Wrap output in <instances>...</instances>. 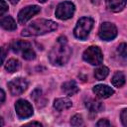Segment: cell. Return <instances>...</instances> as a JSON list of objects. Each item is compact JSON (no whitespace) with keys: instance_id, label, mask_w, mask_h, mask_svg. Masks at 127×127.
Returning a JSON list of instances; mask_svg holds the SVG:
<instances>
[{"instance_id":"1","label":"cell","mask_w":127,"mask_h":127,"mask_svg":"<svg viewBox=\"0 0 127 127\" xmlns=\"http://www.w3.org/2000/svg\"><path fill=\"white\" fill-rule=\"evenodd\" d=\"M71 55V50L67 46L66 38L62 36L58 39L57 44L49 53V60L55 65H64L67 63Z\"/></svg>"},{"instance_id":"2","label":"cell","mask_w":127,"mask_h":127,"mask_svg":"<svg viewBox=\"0 0 127 127\" xmlns=\"http://www.w3.org/2000/svg\"><path fill=\"white\" fill-rule=\"evenodd\" d=\"M58 28V24L52 20L40 19L31 23L28 27H26L22 31V36L29 37V36H39L44 35L46 33H50Z\"/></svg>"},{"instance_id":"3","label":"cell","mask_w":127,"mask_h":127,"mask_svg":"<svg viewBox=\"0 0 127 127\" xmlns=\"http://www.w3.org/2000/svg\"><path fill=\"white\" fill-rule=\"evenodd\" d=\"M93 26V20L89 17H82L77 21L74 28V36L79 40H85Z\"/></svg>"},{"instance_id":"4","label":"cell","mask_w":127,"mask_h":127,"mask_svg":"<svg viewBox=\"0 0 127 127\" xmlns=\"http://www.w3.org/2000/svg\"><path fill=\"white\" fill-rule=\"evenodd\" d=\"M82 58L85 62H87L92 65H98L103 61V55L101 53V50L95 46H91L87 48L84 51Z\"/></svg>"},{"instance_id":"5","label":"cell","mask_w":127,"mask_h":127,"mask_svg":"<svg viewBox=\"0 0 127 127\" xmlns=\"http://www.w3.org/2000/svg\"><path fill=\"white\" fill-rule=\"evenodd\" d=\"M74 10L75 8H74L73 3L69 1L62 2L58 5L56 9V17L59 18L60 20H67L72 17Z\"/></svg>"},{"instance_id":"6","label":"cell","mask_w":127,"mask_h":127,"mask_svg":"<svg viewBox=\"0 0 127 127\" xmlns=\"http://www.w3.org/2000/svg\"><path fill=\"white\" fill-rule=\"evenodd\" d=\"M98 35L99 38L103 41H111L117 36V29L114 24L105 22L100 26Z\"/></svg>"},{"instance_id":"7","label":"cell","mask_w":127,"mask_h":127,"mask_svg":"<svg viewBox=\"0 0 127 127\" xmlns=\"http://www.w3.org/2000/svg\"><path fill=\"white\" fill-rule=\"evenodd\" d=\"M8 87L9 90L11 92V94L13 95H20L22 94L28 87V82L25 78L22 77H18V78H14L13 80L8 82Z\"/></svg>"},{"instance_id":"8","label":"cell","mask_w":127,"mask_h":127,"mask_svg":"<svg viewBox=\"0 0 127 127\" xmlns=\"http://www.w3.org/2000/svg\"><path fill=\"white\" fill-rule=\"evenodd\" d=\"M15 109L18 116L22 119L29 118L33 115V107L27 100L19 99L15 103Z\"/></svg>"},{"instance_id":"9","label":"cell","mask_w":127,"mask_h":127,"mask_svg":"<svg viewBox=\"0 0 127 127\" xmlns=\"http://www.w3.org/2000/svg\"><path fill=\"white\" fill-rule=\"evenodd\" d=\"M40 7L37 5H32V6H27L24 9H22L19 14H18V21L20 24H25L27 23L33 16L37 15L40 12Z\"/></svg>"},{"instance_id":"10","label":"cell","mask_w":127,"mask_h":127,"mask_svg":"<svg viewBox=\"0 0 127 127\" xmlns=\"http://www.w3.org/2000/svg\"><path fill=\"white\" fill-rule=\"evenodd\" d=\"M93 92L99 98H108L114 93V90L111 87H109L108 85L97 84V85H95L93 87Z\"/></svg>"},{"instance_id":"11","label":"cell","mask_w":127,"mask_h":127,"mask_svg":"<svg viewBox=\"0 0 127 127\" xmlns=\"http://www.w3.org/2000/svg\"><path fill=\"white\" fill-rule=\"evenodd\" d=\"M107 8L112 12H119L125 7L127 0H105Z\"/></svg>"},{"instance_id":"12","label":"cell","mask_w":127,"mask_h":127,"mask_svg":"<svg viewBox=\"0 0 127 127\" xmlns=\"http://www.w3.org/2000/svg\"><path fill=\"white\" fill-rule=\"evenodd\" d=\"M10 48H11V50L14 53H23L27 49H30L31 48V44L28 43V42H26V41L18 40V41L12 42L11 45H10Z\"/></svg>"},{"instance_id":"13","label":"cell","mask_w":127,"mask_h":127,"mask_svg":"<svg viewBox=\"0 0 127 127\" xmlns=\"http://www.w3.org/2000/svg\"><path fill=\"white\" fill-rule=\"evenodd\" d=\"M71 100L67 97H62V98H58L55 100L54 102V107L58 110V111H63L65 109H68L69 107H71Z\"/></svg>"},{"instance_id":"14","label":"cell","mask_w":127,"mask_h":127,"mask_svg":"<svg viewBox=\"0 0 127 127\" xmlns=\"http://www.w3.org/2000/svg\"><path fill=\"white\" fill-rule=\"evenodd\" d=\"M62 87H63V91L66 95H68V96L73 95V94H75V93L78 92V87H77L76 83L74 81H72V80L64 82Z\"/></svg>"},{"instance_id":"15","label":"cell","mask_w":127,"mask_h":127,"mask_svg":"<svg viewBox=\"0 0 127 127\" xmlns=\"http://www.w3.org/2000/svg\"><path fill=\"white\" fill-rule=\"evenodd\" d=\"M85 107L90 111V112H94V113H97V112H100L103 110V104L99 101H95V100H92V99H89L85 102Z\"/></svg>"},{"instance_id":"16","label":"cell","mask_w":127,"mask_h":127,"mask_svg":"<svg viewBox=\"0 0 127 127\" xmlns=\"http://www.w3.org/2000/svg\"><path fill=\"white\" fill-rule=\"evenodd\" d=\"M1 26H2L3 29L8 30V31H13V30H15L17 28L16 23H15L14 19L11 16L3 17L1 19Z\"/></svg>"},{"instance_id":"17","label":"cell","mask_w":127,"mask_h":127,"mask_svg":"<svg viewBox=\"0 0 127 127\" xmlns=\"http://www.w3.org/2000/svg\"><path fill=\"white\" fill-rule=\"evenodd\" d=\"M109 73V69L108 67L104 66V65H101L99 67H97L95 70H94V77L97 79V80H103Z\"/></svg>"},{"instance_id":"18","label":"cell","mask_w":127,"mask_h":127,"mask_svg":"<svg viewBox=\"0 0 127 127\" xmlns=\"http://www.w3.org/2000/svg\"><path fill=\"white\" fill-rule=\"evenodd\" d=\"M5 68H6V70L8 72H15L16 70H18L20 68V63L16 59H10L6 63Z\"/></svg>"},{"instance_id":"19","label":"cell","mask_w":127,"mask_h":127,"mask_svg":"<svg viewBox=\"0 0 127 127\" xmlns=\"http://www.w3.org/2000/svg\"><path fill=\"white\" fill-rule=\"evenodd\" d=\"M111 82H112V84H113L114 86H116V87H121V86L125 83V76H124V74H123L121 71L116 72V73L113 75V77H112V79H111Z\"/></svg>"},{"instance_id":"20","label":"cell","mask_w":127,"mask_h":127,"mask_svg":"<svg viewBox=\"0 0 127 127\" xmlns=\"http://www.w3.org/2000/svg\"><path fill=\"white\" fill-rule=\"evenodd\" d=\"M117 53L120 57L122 58H127V44L126 43H121L117 47Z\"/></svg>"},{"instance_id":"21","label":"cell","mask_w":127,"mask_h":127,"mask_svg":"<svg viewBox=\"0 0 127 127\" xmlns=\"http://www.w3.org/2000/svg\"><path fill=\"white\" fill-rule=\"evenodd\" d=\"M22 57L25 59V60H28V61H31V60H34L36 58V54L35 52L32 50V48L30 49H27L26 51H24L22 53Z\"/></svg>"},{"instance_id":"22","label":"cell","mask_w":127,"mask_h":127,"mask_svg":"<svg viewBox=\"0 0 127 127\" xmlns=\"http://www.w3.org/2000/svg\"><path fill=\"white\" fill-rule=\"evenodd\" d=\"M70 124L72 126H81V125H83V120H82L81 115L75 114L74 116H72L71 120H70Z\"/></svg>"},{"instance_id":"23","label":"cell","mask_w":127,"mask_h":127,"mask_svg":"<svg viewBox=\"0 0 127 127\" xmlns=\"http://www.w3.org/2000/svg\"><path fill=\"white\" fill-rule=\"evenodd\" d=\"M120 117H121L122 124H123L124 126H127V108H125V109H123V110L121 111Z\"/></svg>"},{"instance_id":"24","label":"cell","mask_w":127,"mask_h":127,"mask_svg":"<svg viewBox=\"0 0 127 127\" xmlns=\"http://www.w3.org/2000/svg\"><path fill=\"white\" fill-rule=\"evenodd\" d=\"M41 94H42V90H41L40 88H36V89L31 93V97H32V99L37 100L38 98H40Z\"/></svg>"},{"instance_id":"25","label":"cell","mask_w":127,"mask_h":127,"mask_svg":"<svg viewBox=\"0 0 127 127\" xmlns=\"http://www.w3.org/2000/svg\"><path fill=\"white\" fill-rule=\"evenodd\" d=\"M97 127H109L110 126V122L107 119H100L97 123H96Z\"/></svg>"},{"instance_id":"26","label":"cell","mask_w":127,"mask_h":127,"mask_svg":"<svg viewBox=\"0 0 127 127\" xmlns=\"http://www.w3.org/2000/svg\"><path fill=\"white\" fill-rule=\"evenodd\" d=\"M0 3H1V9H0V15L3 16L5 14V12L8 11V5L6 4V2L4 0H0Z\"/></svg>"},{"instance_id":"27","label":"cell","mask_w":127,"mask_h":127,"mask_svg":"<svg viewBox=\"0 0 127 127\" xmlns=\"http://www.w3.org/2000/svg\"><path fill=\"white\" fill-rule=\"evenodd\" d=\"M4 99H5V92L3 89H1V102L2 103L4 102Z\"/></svg>"},{"instance_id":"28","label":"cell","mask_w":127,"mask_h":127,"mask_svg":"<svg viewBox=\"0 0 127 127\" xmlns=\"http://www.w3.org/2000/svg\"><path fill=\"white\" fill-rule=\"evenodd\" d=\"M27 125H37V126H42V124L40 122H30Z\"/></svg>"},{"instance_id":"29","label":"cell","mask_w":127,"mask_h":127,"mask_svg":"<svg viewBox=\"0 0 127 127\" xmlns=\"http://www.w3.org/2000/svg\"><path fill=\"white\" fill-rule=\"evenodd\" d=\"M1 51H2V63H4V59H5V51H4V48H2Z\"/></svg>"},{"instance_id":"30","label":"cell","mask_w":127,"mask_h":127,"mask_svg":"<svg viewBox=\"0 0 127 127\" xmlns=\"http://www.w3.org/2000/svg\"><path fill=\"white\" fill-rule=\"evenodd\" d=\"M9 1H10L12 4H17V3L19 2V0H9Z\"/></svg>"},{"instance_id":"31","label":"cell","mask_w":127,"mask_h":127,"mask_svg":"<svg viewBox=\"0 0 127 127\" xmlns=\"http://www.w3.org/2000/svg\"><path fill=\"white\" fill-rule=\"evenodd\" d=\"M38 1H39V2H41V3H45L47 0H38Z\"/></svg>"}]
</instances>
